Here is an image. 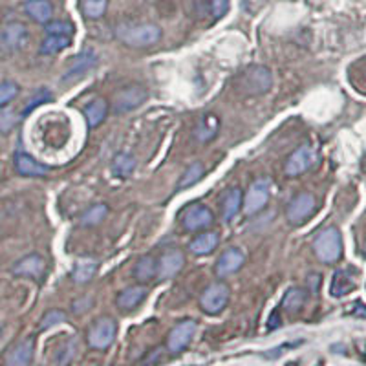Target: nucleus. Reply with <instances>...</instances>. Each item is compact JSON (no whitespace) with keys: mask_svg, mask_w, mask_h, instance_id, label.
Wrapping results in <instances>:
<instances>
[{"mask_svg":"<svg viewBox=\"0 0 366 366\" xmlns=\"http://www.w3.org/2000/svg\"><path fill=\"white\" fill-rule=\"evenodd\" d=\"M115 38L128 48H150L161 41V27L152 22H143V24H119L115 27Z\"/></svg>","mask_w":366,"mask_h":366,"instance_id":"f257e3e1","label":"nucleus"},{"mask_svg":"<svg viewBox=\"0 0 366 366\" xmlns=\"http://www.w3.org/2000/svg\"><path fill=\"white\" fill-rule=\"evenodd\" d=\"M235 87L238 93L246 98H257L268 93L273 87V76L266 66H247L238 73L235 81Z\"/></svg>","mask_w":366,"mask_h":366,"instance_id":"f03ea898","label":"nucleus"},{"mask_svg":"<svg viewBox=\"0 0 366 366\" xmlns=\"http://www.w3.org/2000/svg\"><path fill=\"white\" fill-rule=\"evenodd\" d=\"M313 251L323 264L339 262L343 255V238L341 233L335 227L323 229L313 240Z\"/></svg>","mask_w":366,"mask_h":366,"instance_id":"7ed1b4c3","label":"nucleus"},{"mask_svg":"<svg viewBox=\"0 0 366 366\" xmlns=\"http://www.w3.org/2000/svg\"><path fill=\"white\" fill-rule=\"evenodd\" d=\"M30 32L22 22H8L5 26L0 27V54L10 57V55L21 52L27 44Z\"/></svg>","mask_w":366,"mask_h":366,"instance_id":"20e7f679","label":"nucleus"},{"mask_svg":"<svg viewBox=\"0 0 366 366\" xmlns=\"http://www.w3.org/2000/svg\"><path fill=\"white\" fill-rule=\"evenodd\" d=\"M315 207H317V200H315L312 192H301V194H297L290 202L288 209H286V220H288V224L293 225V227L306 224L308 220L313 216V213H315Z\"/></svg>","mask_w":366,"mask_h":366,"instance_id":"39448f33","label":"nucleus"},{"mask_svg":"<svg viewBox=\"0 0 366 366\" xmlns=\"http://www.w3.org/2000/svg\"><path fill=\"white\" fill-rule=\"evenodd\" d=\"M147 99V88L141 87V84H130V87L123 88V90L115 95L112 110H114V114H128L132 110L139 108Z\"/></svg>","mask_w":366,"mask_h":366,"instance_id":"423d86ee","label":"nucleus"},{"mask_svg":"<svg viewBox=\"0 0 366 366\" xmlns=\"http://www.w3.org/2000/svg\"><path fill=\"white\" fill-rule=\"evenodd\" d=\"M229 297V286L225 284V282H214V284L207 286L203 290L202 297H200V306L209 315H216V313H220L227 306Z\"/></svg>","mask_w":366,"mask_h":366,"instance_id":"0eeeda50","label":"nucleus"},{"mask_svg":"<svg viewBox=\"0 0 366 366\" xmlns=\"http://www.w3.org/2000/svg\"><path fill=\"white\" fill-rule=\"evenodd\" d=\"M317 159V152L312 145H302L297 150L290 154V158L286 161L284 165V172L286 176L290 178H297V176H302L304 172L312 169V165L315 163Z\"/></svg>","mask_w":366,"mask_h":366,"instance_id":"6e6552de","label":"nucleus"},{"mask_svg":"<svg viewBox=\"0 0 366 366\" xmlns=\"http://www.w3.org/2000/svg\"><path fill=\"white\" fill-rule=\"evenodd\" d=\"M95 66H98V54L93 49H84L70 60L60 79L65 82H76L87 76L88 71H92Z\"/></svg>","mask_w":366,"mask_h":366,"instance_id":"1a4fd4ad","label":"nucleus"},{"mask_svg":"<svg viewBox=\"0 0 366 366\" xmlns=\"http://www.w3.org/2000/svg\"><path fill=\"white\" fill-rule=\"evenodd\" d=\"M269 189H271V181L268 178H260V180L253 181V185L247 191V196L244 198V213L247 216L257 214L268 205L269 200Z\"/></svg>","mask_w":366,"mask_h":366,"instance_id":"9d476101","label":"nucleus"},{"mask_svg":"<svg viewBox=\"0 0 366 366\" xmlns=\"http://www.w3.org/2000/svg\"><path fill=\"white\" fill-rule=\"evenodd\" d=\"M214 222L213 211L202 203H194L189 209H185L183 213V218H181V225L183 229L189 231V233H198V231L207 229L211 227Z\"/></svg>","mask_w":366,"mask_h":366,"instance_id":"9b49d317","label":"nucleus"},{"mask_svg":"<svg viewBox=\"0 0 366 366\" xmlns=\"http://www.w3.org/2000/svg\"><path fill=\"white\" fill-rule=\"evenodd\" d=\"M115 332H117V326H115L112 319H99L98 323L93 324L90 332H88V343L95 350H106L114 343Z\"/></svg>","mask_w":366,"mask_h":366,"instance_id":"f8f14e48","label":"nucleus"},{"mask_svg":"<svg viewBox=\"0 0 366 366\" xmlns=\"http://www.w3.org/2000/svg\"><path fill=\"white\" fill-rule=\"evenodd\" d=\"M194 332H196V323L191 319L176 324L174 328L170 330L169 339H167V348H169L170 354H180V352L185 350L192 337H194Z\"/></svg>","mask_w":366,"mask_h":366,"instance_id":"ddd939ff","label":"nucleus"},{"mask_svg":"<svg viewBox=\"0 0 366 366\" xmlns=\"http://www.w3.org/2000/svg\"><path fill=\"white\" fill-rule=\"evenodd\" d=\"M11 271L16 277L38 280L43 279L44 271H46V262H44V258L41 255H27V257L21 258Z\"/></svg>","mask_w":366,"mask_h":366,"instance_id":"4468645a","label":"nucleus"},{"mask_svg":"<svg viewBox=\"0 0 366 366\" xmlns=\"http://www.w3.org/2000/svg\"><path fill=\"white\" fill-rule=\"evenodd\" d=\"M244 262H246V255L240 249L231 247V249L220 255V258L216 260V266H214V273L218 277H227V275L236 273L244 266Z\"/></svg>","mask_w":366,"mask_h":366,"instance_id":"2eb2a0df","label":"nucleus"},{"mask_svg":"<svg viewBox=\"0 0 366 366\" xmlns=\"http://www.w3.org/2000/svg\"><path fill=\"white\" fill-rule=\"evenodd\" d=\"M185 266V255L180 249H170V251L163 253V257L159 258L158 262V277L159 279H172L180 273Z\"/></svg>","mask_w":366,"mask_h":366,"instance_id":"dca6fc26","label":"nucleus"},{"mask_svg":"<svg viewBox=\"0 0 366 366\" xmlns=\"http://www.w3.org/2000/svg\"><path fill=\"white\" fill-rule=\"evenodd\" d=\"M15 169L21 176L26 178H44L48 176V167L43 163H38L37 159H33L32 156H27L24 152H19L15 156Z\"/></svg>","mask_w":366,"mask_h":366,"instance_id":"f3484780","label":"nucleus"},{"mask_svg":"<svg viewBox=\"0 0 366 366\" xmlns=\"http://www.w3.org/2000/svg\"><path fill=\"white\" fill-rule=\"evenodd\" d=\"M24 11L30 19L38 24H48L54 16V4L52 0H26Z\"/></svg>","mask_w":366,"mask_h":366,"instance_id":"a211bd4d","label":"nucleus"},{"mask_svg":"<svg viewBox=\"0 0 366 366\" xmlns=\"http://www.w3.org/2000/svg\"><path fill=\"white\" fill-rule=\"evenodd\" d=\"M147 297V288L143 286H132V288H126L117 295V308L123 310V312H132L134 308H137L145 301Z\"/></svg>","mask_w":366,"mask_h":366,"instance_id":"6ab92c4d","label":"nucleus"},{"mask_svg":"<svg viewBox=\"0 0 366 366\" xmlns=\"http://www.w3.org/2000/svg\"><path fill=\"white\" fill-rule=\"evenodd\" d=\"M220 130V119L214 114H205L194 126V137L200 143L213 141Z\"/></svg>","mask_w":366,"mask_h":366,"instance_id":"aec40b11","label":"nucleus"},{"mask_svg":"<svg viewBox=\"0 0 366 366\" xmlns=\"http://www.w3.org/2000/svg\"><path fill=\"white\" fill-rule=\"evenodd\" d=\"M33 357V339H24L10 350L5 363L8 366H30Z\"/></svg>","mask_w":366,"mask_h":366,"instance_id":"412c9836","label":"nucleus"},{"mask_svg":"<svg viewBox=\"0 0 366 366\" xmlns=\"http://www.w3.org/2000/svg\"><path fill=\"white\" fill-rule=\"evenodd\" d=\"M158 277V262L156 258L150 257V255H145L136 262L134 266V279L139 280V282H150Z\"/></svg>","mask_w":366,"mask_h":366,"instance_id":"4be33fe9","label":"nucleus"},{"mask_svg":"<svg viewBox=\"0 0 366 366\" xmlns=\"http://www.w3.org/2000/svg\"><path fill=\"white\" fill-rule=\"evenodd\" d=\"M242 203H244V196H242V191L238 187H233V189L225 192L224 202H222V216H224L225 222L235 218L238 211H240Z\"/></svg>","mask_w":366,"mask_h":366,"instance_id":"5701e85b","label":"nucleus"},{"mask_svg":"<svg viewBox=\"0 0 366 366\" xmlns=\"http://www.w3.org/2000/svg\"><path fill=\"white\" fill-rule=\"evenodd\" d=\"M218 235L213 233V231H207V233H202V235H198L194 240L189 244V249L191 253L198 255V257H202V255H209V253H213L216 247H218Z\"/></svg>","mask_w":366,"mask_h":366,"instance_id":"b1692460","label":"nucleus"},{"mask_svg":"<svg viewBox=\"0 0 366 366\" xmlns=\"http://www.w3.org/2000/svg\"><path fill=\"white\" fill-rule=\"evenodd\" d=\"M106 112H108V106H106V101L104 99H93L90 103L82 108V114L87 117L88 126H99L103 123V119L106 117Z\"/></svg>","mask_w":366,"mask_h":366,"instance_id":"393cba45","label":"nucleus"},{"mask_svg":"<svg viewBox=\"0 0 366 366\" xmlns=\"http://www.w3.org/2000/svg\"><path fill=\"white\" fill-rule=\"evenodd\" d=\"M136 170V159L128 152H119L112 161V172L117 178H128Z\"/></svg>","mask_w":366,"mask_h":366,"instance_id":"a878e982","label":"nucleus"},{"mask_svg":"<svg viewBox=\"0 0 366 366\" xmlns=\"http://www.w3.org/2000/svg\"><path fill=\"white\" fill-rule=\"evenodd\" d=\"M356 288V282L350 277V273L346 271H335L334 279H332V288H330V293L334 297H345L348 295L352 290Z\"/></svg>","mask_w":366,"mask_h":366,"instance_id":"bb28decb","label":"nucleus"},{"mask_svg":"<svg viewBox=\"0 0 366 366\" xmlns=\"http://www.w3.org/2000/svg\"><path fill=\"white\" fill-rule=\"evenodd\" d=\"M71 44V37L68 35H46L41 43V54L43 55H55L66 49Z\"/></svg>","mask_w":366,"mask_h":366,"instance_id":"cd10ccee","label":"nucleus"},{"mask_svg":"<svg viewBox=\"0 0 366 366\" xmlns=\"http://www.w3.org/2000/svg\"><path fill=\"white\" fill-rule=\"evenodd\" d=\"M306 302V293L301 288H290L286 291L284 299H282V308L288 313H297L301 312L302 306Z\"/></svg>","mask_w":366,"mask_h":366,"instance_id":"c85d7f7f","label":"nucleus"},{"mask_svg":"<svg viewBox=\"0 0 366 366\" xmlns=\"http://www.w3.org/2000/svg\"><path fill=\"white\" fill-rule=\"evenodd\" d=\"M203 176H205V165H203L202 161H194V163H191L183 170V176L180 178L178 187H180V189H189V187H192L194 183L202 180Z\"/></svg>","mask_w":366,"mask_h":366,"instance_id":"c756f323","label":"nucleus"},{"mask_svg":"<svg viewBox=\"0 0 366 366\" xmlns=\"http://www.w3.org/2000/svg\"><path fill=\"white\" fill-rule=\"evenodd\" d=\"M98 262L82 260V262L77 264L73 271H71V279H73V282H77V284H84V282L93 279V275L98 273Z\"/></svg>","mask_w":366,"mask_h":366,"instance_id":"7c9ffc66","label":"nucleus"},{"mask_svg":"<svg viewBox=\"0 0 366 366\" xmlns=\"http://www.w3.org/2000/svg\"><path fill=\"white\" fill-rule=\"evenodd\" d=\"M106 214H108V207L103 205V203H98V205H92V207H88L84 213L81 214V222L82 225H88V227H92V225L101 224L104 218H106Z\"/></svg>","mask_w":366,"mask_h":366,"instance_id":"2f4dec72","label":"nucleus"},{"mask_svg":"<svg viewBox=\"0 0 366 366\" xmlns=\"http://www.w3.org/2000/svg\"><path fill=\"white\" fill-rule=\"evenodd\" d=\"M108 8V0H81V11L82 15L92 21H98L106 13Z\"/></svg>","mask_w":366,"mask_h":366,"instance_id":"473e14b6","label":"nucleus"},{"mask_svg":"<svg viewBox=\"0 0 366 366\" xmlns=\"http://www.w3.org/2000/svg\"><path fill=\"white\" fill-rule=\"evenodd\" d=\"M22 115H19L13 108L0 106V134H10L21 121Z\"/></svg>","mask_w":366,"mask_h":366,"instance_id":"72a5a7b5","label":"nucleus"},{"mask_svg":"<svg viewBox=\"0 0 366 366\" xmlns=\"http://www.w3.org/2000/svg\"><path fill=\"white\" fill-rule=\"evenodd\" d=\"M49 99H52V92H49V90H46V88H41V90H37V92L32 95V99H30V101L26 103L24 110H22V117L30 114L33 108H37L38 104H43V103H46V101H49Z\"/></svg>","mask_w":366,"mask_h":366,"instance_id":"f704fd0d","label":"nucleus"},{"mask_svg":"<svg viewBox=\"0 0 366 366\" xmlns=\"http://www.w3.org/2000/svg\"><path fill=\"white\" fill-rule=\"evenodd\" d=\"M46 35H73V26L68 21H49L46 24Z\"/></svg>","mask_w":366,"mask_h":366,"instance_id":"c9c22d12","label":"nucleus"},{"mask_svg":"<svg viewBox=\"0 0 366 366\" xmlns=\"http://www.w3.org/2000/svg\"><path fill=\"white\" fill-rule=\"evenodd\" d=\"M16 93H19V87H16L15 82H0V106L10 104L16 98Z\"/></svg>","mask_w":366,"mask_h":366,"instance_id":"e433bc0d","label":"nucleus"},{"mask_svg":"<svg viewBox=\"0 0 366 366\" xmlns=\"http://www.w3.org/2000/svg\"><path fill=\"white\" fill-rule=\"evenodd\" d=\"M65 321H66L65 312H60V310H52V312L46 313V315L43 317V321H41V330L52 328V326H55V324L65 323Z\"/></svg>","mask_w":366,"mask_h":366,"instance_id":"4c0bfd02","label":"nucleus"},{"mask_svg":"<svg viewBox=\"0 0 366 366\" xmlns=\"http://www.w3.org/2000/svg\"><path fill=\"white\" fill-rule=\"evenodd\" d=\"M76 350H77V343L71 339L68 345H65L62 348H60L59 356H57V365L59 366L68 365V363L73 359V356H76Z\"/></svg>","mask_w":366,"mask_h":366,"instance_id":"58836bf2","label":"nucleus"},{"mask_svg":"<svg viewBox=\"0 0 366 366\" xmlns=\"http://www.w3.org/2000/svg\"><path fill=\"white\" fill-rule=\"evenodd\" d=\"M229 11V0H211V13L214 19H222Z\"/></svg>","mask_w":366,"mask_h":366,"instance_id":"ea45409f","label":"nucleus"},{"mask_svg":"<svg viewBox=\"0 0 366 366\" xmlns=\"http://www.w3.org/2000/svg\"><path fill=\"white\" fill-rule=\"evenodd\" d=\"M279 321H277V313H273V315H271V321H269V324H268V328L269 330H273V328H277V326H279Z\"/></svg>","mask_w":366,"mask_h":366,"instance_id":"a19ab883","label":"nucleus"},{"mask_svg":"<svg viewBox=\"0 0 366 366\" xmlns=\"http://www.w3.org/2000/svg\"><path fill=\"white\" fill-rule=\"evenodd\" d=\"M365 255H366V246H365Z\"/></svg>","mask_w":366,"mask_h":366,"instance_id":"79ce46f5","label":"nucleus"},{"mask_svg":"<svg viewBox=\"0 0 366 366\" xmlns=\"http://www.w3.org/2000/svg\"><path fill=\"white\" fill-rule=\"evenodd\" d=\"M0 334H2V328H0Z\"/></svg>","mask_w":366,"mask_h":366,"instance_id":"37998d69","label":"nucleus"}]
</instances>
